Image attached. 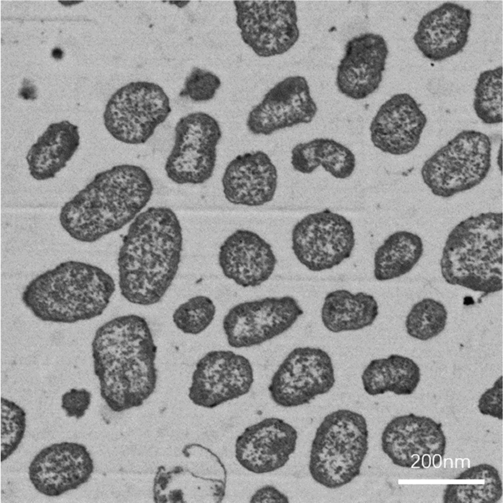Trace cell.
I'll use <instances>...</instances> for the list:
<instances>
[{"instance_id": "6da1fadb", "label": "cell", "mask_w": 503, "mask_h": 503, "mask_svg": "<svg viewBox=\"0 0 503 503\" xmlns=\"http://www.w3.org/2000/svg\"><path fill=\"white\" fill-rule=\"evenodd\" d=\"M91 346L100 395L112 411L139 407L154 392L157 347L143 317L130 314L107 321Z\"/></svg>"}, {"instance_id": "7a4b0ae2", "label": "cell", "mask_w": 503, "mask_h": 503, "mask_svg": "<svg viewBox=\"0 0 503 503\" xmlns=\"http://www.w3.org/2000/svg\"><path fill=\"white\" fill-rule=\"evenodd\" d=\"M182 228L175 213L151 207L132 221L117 257L122 296L141 306L158 303L171 285L182 250Z\"/></svg>"}, {"instance_id": "3957f363", "label": "cell", "mask_w": 503, "mask_h": 503, "mask_svg": "<svg viewBox=\"0 0 503 503\" xmlns=\"http://www.w3.org/2000/svg\"><path fill=\"white\" fill-rule=\"evenodd\" d=\"M154 187L140 166L121 164L97 173L61 208L59 220L73 239L93 243L132 221L149 201Z\"/></svg>"}, {"instance_id": "277c9868", "label": "cell", "mask_w": 503, "mask_h": 503, "mask_svg": "<svg viewBox=\"0 0 503 503\" xmlns=\"http://www.w3.org/2000/svg\"><path fill=\"white\" fill-rule=\"evenodd\" d=\"M115 290L112 278L102 268L68 260L31 279L21 299L41 321L73 324L101 315Z\"/></svg>"}, {"instance_id": "5b68a950", "label": "cell", "mask_w": 503, "mask_h": 503, "mask_svg": "<svg viewBox=\"0 0 503 503\" xmlns=\"http://www.w3.org/2000/svg\"><path fill=\"white\" fill-rule=\"evenodd\" d=\"M503 213L486 212L458 224L448 235L440 261L448 284L486 295L503 288Z\"/></svg>"}, {"instance_id": "8992f818", "label": "cell", "mask_w": 503, "mask_h": 503, "mask_svg": "<svg viewBox=\"0 0 503 503\" xmlns=\"http://www.w3.org/2000/svg\"><path fill=\"white\" fill-rule=\"evenodd\" d=\"M368 437L366 421L361 414L340 409L327 415L311 444L309 471L313 479L330 489L351 482L360 473Z\"/></svg>"}, {"instance_id": "52a82bcc", "label": "cell", "mask_w": 503, "mask_h": 503, "mask_svg": "<svg viewBox=\"0 0 503 503\" xmlns=\"http://www.w3.org/2000/svg\"><path fill=\"white\" fill-rule=\"evenodd\" d=\"M491 151V140L486 134L463 130L424 162L422 180L433 195L443 198L470 190L487 176Z\"/></svg>"}, {"instance_id": "ba28073f", "label": "cell", "mask_w": 503, "mask_h": 503, "mask_svg": "<svg viewBox=\"0 0 503 503\" xmlns=\"http://www.w3.org/2000/svg\"><path fill=\"white\" fill-rule=\"evenodd\" d=\"M171 111L168 97L154 83H129L118 89L106 104L104 124L115 140L129 144L146 142Z\"/></svg>"}, {"instance_id": "9c48e42d", "label": "cell", "mask_w": 503, "mask_h": 503, "mask_svg": "<svg viewBox=\"0 0 503 503\" xmlns=\"http://www.w3.org/2000/svg\"><path fill=\"white\" fill-rule=\"evenodd\" d=\"M222 137L218 121L204 112L182 117L174 128V141L167 158L168 177L178 184H202L212 176L217 145Z\"/></svg>"}, {"instance_id": "30bf717a", "label": "cell", "mask_w": 503, "mask_h": 503, "mask_svg": "<svg viewBox=\"0 0 503 503\" xmlns=\"http://www.w3.org/2000/svg\"><path fill=\"white\" fill-rule=\"evenodd\" d=\"M236 24L244 42L258 56L287 52L298 41L297 6L294 0H235Z\"/></svg>"}, {"instance_id": "8fae6325", "label": "cell", "mask_w": 503, "mask_h": 503, "mask_svg": "<svg viewBox=\"0 0 503 503\" xmlns=\"http://www.w3.org/2000/svg\"><path fill=\"white\" fill-rule=\"evenodd\" d=\"M355 244L352 223L328 209L307 215L292 231V249L308 269L332 268L349 258Z\"/></svg>"}, {"instance_id": "7c38bea8", "label": "cell", "mask_w": 503, "mask_h": 503, "mask_svg": "<svg viewBox=\"0 0 503 503\" xmlns=\"http://www.w3.org/2000/svg\"><path fill=\"white\" fill-rule=\"evenodd\" d=\"M335 382L332 359L319 348L296 347L273 375L268 390L274 402L289 408L309 403L328 392Z\"/></svg>"}, {"instance_id": "4fadbf2b", "label": "cell", "mask_w": 503, "mask_h": 503, "mask_svg": "<svg viewBox=\"0 0 503 503\" xmlns=\"http://www.w3.org/2000/svg\"><path fill=\"white\" fill-rule=\"evenodd\" d=\"M303 313L291 296L266 297L232 307L224 317L223 328L230 346L248 348L282 334Z\"/></svg>"}, {"instance_id": "5bb4252c", "label": "cell", "mask_w": 503, "mask_h": 503, "mask_svg": "<svg viewBox=\"0 0 503 503\" xmlns=\"http://www.w3.org/2000/svg\"><path fill=\"white\" fill-rule=\"evenodd\" d=\"M446 444L441 423L413 413L392 419L381 437L384 452L394 465L407 468L439 467Z\"/></svg>"}, {"instance_id": "9a60e30c", "label": "cell", "mask_w": 503, "mask_h": 503, "mask_svg": "<svg viewBox=\"0 0 503 503\" xmlns=\"http://www.w3.org/2000/svg\"><path fill=\"white\" fill-rule=\"evenodd\" d=\"M253 381L246 357L230 350H213L196 363L188 396L195 405L212 409L247 394Z\"/></svg>"}, {"instance_id": "2e32d148", "label": "cell", "mask_w": 503, "mask_h": 503, "mask_svg": "<svg viewBox=\"0 0 503 503\" xmlns=\"http://www.w3.org/2000/svg\"><path fill=\"white\" fill-rule=\"evenodd\" d=\"M317 112L305 78L290 76L265 94L250 112L246 124L252 133L268 136L282 129L309 123Z\"/></svg>"}, {"instance_id": "e0dca14e", "label": "cell", "mask_w": 503, "mask_h": 503, "mask_svg": "<svg viewBox=\"0 0 503 503\" xmlns=\"http://www.w3.org/2000/svg\"><path fill=\"white\" fill-rule=\"evenodd\" d=\"M93 471V461L85 446L63 442L42 449L30 463L28 476L38 492L57 497L87 482Z\"/></svg>"}, {"instance_id": "ac0fdd59", "label": "cell", "mask_w": 503, "mask_h": 503, "mask_svg": "<svg viewBox=\"0 0 503 503\" xmlns=\"http://www.w3.org/2000/svg\"><path fill=\"white\" fill-rule=\"evenodd\" d=\"M298 433L284 420L271 417L251 425L237 438L235 455L247 471L262 474L283 467L296 449Z\"/></svg>"}, {"instance_id": "d6986e66", "label": "cell", "mask_w": 503, "mask_h": 503, "mask_svg": "<svg viewBox=\"0 0 503 503\" xmlns=\"http://www.w3.org/2000/svg\"><path fill=\"white\" fill-rule=\"evenodd\" d=\"M388 54L387 42L380 34L367 32L350 39L337 66L339 91L356 100L372 94L382 81Z\"/></svg>"}, {"instance_id": "ffe728a7", "label": "cell", "mask_w": 503, "mask_h": 503, "mask_svg": "<svg viewBox=\"0 0 503 503\" xmlns=\"http://www.w3.org/2000/svg\"><path fill=\"white\" fill-rule=\"evenodd\" d=\"M427 117L409 94H394L385 101L373 117L370 139L381 151L393 155L407 154L419 144Z\"/></svg>"}, {"instance_id": "44dd1931", "label": "cell", "mask_w": 503, "mask_h": 503, "mask_svg": "<svg viewBox=\"0 0 503 503\" xmlns=\"http://www.w3.org/2000/svg\"><path fill=\"white\" fill-rule=\"evenodd\" d=\"M472 26V12L459 4L445 2L426 13L414 34V43L426 58L439 62L461 52Z\"/></svg>"}, {"instance_id": "7402d4cb", "label": "cell", "mask_w": 503, "mask_h": 503, "mask_svg": "<svg viewBox=\"0 0 503 503\" xmlns=\"http://www.w3.org/2000/svg\"><path fill=\"white\" fill-rule=\"evenodd\" d=\"M218 260L224 276L244 287L257 286L268 280L277 261L271 245L246 229L237 230L226 238Z\"/></svg>"}, {"instance_id": "603a6c76", "label": "cell", "mask_w": 503, "mask_h": 503, "mask_svg": "<svg viewBox=\"0 0 503 503\" xmlns=\"http://www.w3.org/2000/svg\"><path fill=\"white\" fill-rule=\"evenodd\" d=\"M277 181V168L262 151L237 156L226 166L222 179L223 192L229 202L249 206L271 201Z\"/></svg>"}, {"instance_id": "cb8c5ba5", "label": "cell", "mask_w": 503, "mask_h": 503, "mask_svg": "<svg viewBox=\"0 0 503 503\" xmlns=\"http://www.w3.org/2000/svg\"><path fill=\"white\" fill-rule=\"evenodd\" d=\"M80 143L77 125L68 120L50 124L27 152L30 175L38 181L54 178L66 166Z\"/></svg>"}, {"instance_id": "d4e9b609", "label": "cell", "mask_w": 503, "mask_h": 503, "mask_svg": "<svg viewBox=\"0 0 503 503\" xmlns=\"http://www.w3.org/2000/svg\"><path fill=\"white\" fill-rule=\"evenodd\" d=\"M378 314V303L371 295L363 292L353 294L339 289L325 296L321 318L328 330L338 333L370 326Z\"/></svg>"}, {"instance_id": "484cf974", "label": "cell", "mask_w": 503, "mask_h": 503, "mask_svg": "<svg viewBox=\"0 0 503 503\" xmlns=\"http://www.w3.org/2000/svg\"><path fill=\"white\" fill-rule=\"evenodd\" d=\"M420 369L411 359L397 354L371 360L363 370L362 381L365 391L375 396L391 392L412 394L420 381Z\"/></svg>"}, {"instance_id": "4316f807", "label": "cell", "mask_w": 503, "mask_h": 503, "mask_svg": "<svg viewBox=\"0 0 503 503\" xmlns=\"http://www.w3.org/2000/svg\"><path fill=\"white\" fill-rule=\"evenodd\" d=\"M293 168L303 174H310L321 166L336 179L350 177L356 167L354 154L347 147L329 139L319 138L296 144L291 151Z\"/></svg>"}, {"instance_id": "83f0119b", "label": "cell", "mask_w": 503, "mask_h": 503, "mask_svg": "<svg viewBox=\"0 0 503 503\" xmlns=\"http://www.w3.org/2000/svg\"><path fill=\"white\" fill-rule=\"evenodd\" d=\"M423 252V242L418 235L407 231L394 232L375 253V278L385 281L406 274L418 262Z\"/></svg>"}, {"instance_id": "f1b7e54d", "label": "cell", "mask_w": 503, "mask_h": 503, "mask_svg": "<svg viewBox=\"0 0 503 503\" xmlns=\"http://www.w3.org/2000/svg\"><path fill=\"white\" fill-rule=\"evenodd\" d=\"M456 482L444 490L446 503H494L503 495V485L498 471L488 464L471 467L460 473Z\"/></svg>"}, {"instance_id": "f546056e", "label": "cell", "mask_w": 503, "mask_h": 503, "mask_svg": "<svg viewBox=\"0 0 503 503\" xmlns=\"http://www.w3.org/2000/svg\"><path fill=\"white\" fill-rule=\"evenodd\" d=\"M503 67L482 72L475 89L473 108L476 116L485 124L503 122Z\"/></svg>"}, {"instance_id": "4dcf8cb0", "label": "cell", "mask_w": 503, "mask_h": 503, "mask_svg": "<svg viewBox=\"0 0 503 503\" xmlns=\"http://www.w3.org/2000/svg\"><path fill=\"white\" fill-rule=\"evenodd\" d=\"M447 312L444 305L432 298H424L415 304L405 321L407 334L426 341L438 335L445 328Z\"/></svg>"}, {"instance_id": "1f68e13d", "label": "cell", "mask_w": 503, "mask_h": 503, "mask_svg": "<svg viewBox=\"0 0 503 503\" xmlns=\"http://www.w3.org/2000/svg\"><path fill=\"white\" fill-rule=\"evenodd\" d=\"M216 307L209 297L195 296L180 305L174 310L172 320L175 326L186 334L196 335L205 330L213 321Z\"/></svg>"}, {"instance_id": "d6a6232c", "label": "cell", "mask_w": 503, "mask_h": 503, "mask_svg": "<svg viewBox=\"0 0 503 503\" xmlns=\"http://www.w3.org/2000/svg\"><path fill=\"white\" fill-rule=\"evenodd\" d=\"M26 428V414L15 402L1 398V461L11 456L21 443Z\"/></svg>"}, {"instance_id": "836d02e7", "label": "cell", "mask_w": 503, "mask_h": 503, "mask_svg": "<svg viewBox=\"0 0 503 503\" xmlns=\"http://www.w3.org/2000/svg\"><path fill=\"white\" fill-rule=\"evenodd\" d=\"M221 85L220 79L212 72L194 67L186 77L184 88L179 95L189 97L195 102L207 101L213 99Z\"/></svg>"}, {"instance_id": "e575fe53", "label": "cell", "mask_w": 503, "mask_h": 503, "mask_svg": "<svg viewBox=\"0 0 503 503\" xmlns=\"http://www.w3.org/2000/svg\"><path fill=\"white\" fill-rule=\"evenodd\" d=\"M61 407L68 417L82 418L88 409L91 400V394L85 389H71L61 396Z\"/></svg>"}, {"instance_id": "d590c367", "label": "cell", "mask_w": 503, "mask_h": 503, "mask_svg": "<svg viewBox=\"0 0 503 503\" xmlns=\"http://www.w3.org/2000/svg\"><path fill=\"white\" fill-rule=\"evenodd\" d=\"M478 410L481 414L503 419V376L499 377L493 386L488 389L481 395L478 402Z\"/></svg>"}, {"instance_id": "8d00e7d4", "label": "cell", "mask_w": 503, "mask_h": 503, "mask_svg": "<svg viewBox=\"0 0 503 503\" xmlns=\"http://www.w3.org/2000/svg\"><path fill=\"white\" fill-rule=\"evenodd\" d=\"M251 503H288V497L272 485H266L258 489L252 496Z\"/></svg>"}, {"instance_id": "74e56055", "label": "cell", "mask_w": 503, "mask_h": 503, "mask_svg": "<svg viewBox=\"0 0 503 503\" xmlns=\"http://www.w3.org/2000/svg\"><path fill=\"white\" fill-rule=\"evenodd\" d=\"M24 82V86L19 91V95L26 99H34L36 96V90L34 86L30 85L29 83Z\"/></svg>"}, {"instance_id": "f35d334b", "label": "cell", "mask_w": 503, "mask_h": 503, "mask_svg": "<svg viewBox=\"0 0 503 503\" xmlns=\"http://www.w3.org/2000/svg\"><path fill=\"white\" fill-rule=\"evenodd\" d=\"M497 164L501 172H502V143H501L497 156Z\"/></svg>"}, {"instance_id": "ab89813d", "label": "cell", "mask_w": 503, "mask_h": 503, "mask_svg": "<svg viewBox=\"0 0 503 503\" xmlns=\"http://www.w3.org/2000/svg\"><path fill=\"white\" fill-rule=\"evenodd\" d=\"M52 56L56 59H61L62 57L63 52L58 48H55L52 51Z\"/></svg>"}]
</instances>
